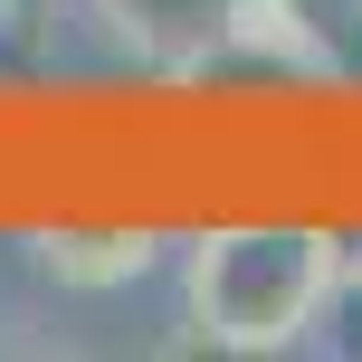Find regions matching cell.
I'll return each instance as SVG.
<instances>
[{"mask_svg": "<svg viewBox=\"0 0 362 362\" xmlns=\"http://www.w3.org/2000/svg\"><path fill=\"white\" fill-rule=\"evenodd\" d=\"M334 257L344 248L305 219H229L191 248V325L229 353H286L315 334Z\"/></svg>", "mask_w": 362, "mask_h": 362, "instance_id": "cell-1", "label": "cell"}, {"mask_svg": "<svg viewBox=\"0 0 362 362\" xmlns=\"http://www.w3.org/2000/svg\"><path fill=\"white\" fill-rule=\"evenodd\" d=\"M305 344L362 353V257H334V286H325V305H315V334H305Z\"/></svg>", "mask_w": 362, "mask_h": 362, "instance_id": "cell-2", "label": "cell"}]
</instances>
